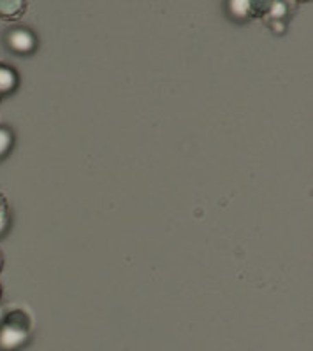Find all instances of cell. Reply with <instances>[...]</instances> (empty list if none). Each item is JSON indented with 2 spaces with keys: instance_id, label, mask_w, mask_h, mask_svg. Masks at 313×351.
Returning <instances> with one entry per match:
<instances>
[{
  "instance_id": "1",
  "label": "cell",
  "mask_w": 313,
  "mask_h": 351,
  "mask_svg": "<svg viewBox=\"0 0 313 351\" xmlns=\"http://www.w3.org/2000/svg\"><path fill=\"white\" fill-rule=\"evenodd\" d=\"M16 316L18 318H14V315L5 318L4 325L0 327V348L4 351H16L28 341L30 324L20 313H16Z\"/></svg>"
},
{
  "instance_id": "2",
  "label": "cell",
  "mask_w": 313,
  "mask_h": 351,
  "mask_svg": "<svg viewBox=\"0 0 313 351\" xmlns=\"http://www.w3.org/2000/svg\"><path fill=\"white\" fill-rule=\"evenodd\" d=\"M5 44H8L9 51L25 56L36 51L37 39L32 34V30L18 27V28H11V30L5 34Z\"/></svg>"
},
{
  "instance_id": "3",
  "label": "cell",
  "mask_w": 313,
  "mask_h": 351,
  "mask_svg": "<svg viewBox=\"0 0 313 351\" xmlns=\"http://www.w3.org/2000/svg\"><path fill=\"white\" fill-rule=\"evenodd\" d=\"M25 0H0V20L16 21L25 14Z\"/></svg>"
},
{
  "instance_id": "4",
  "label": "cell",
  "mask_w": 313,
  "mask_h": 351,
  "mask_svg": "<svg viewBox=\"0 0 313 351\" xmlns=\"http://www.w3.org/2000/svg\"><path fill=\"white\" fill-rule=\"evenodd\" d=\"M18 86L16 71H12L8 65L0 64V95H8L14 92Z\"/></svg>"
},
{
  "instance_id": "5",
  "label": "cell",
  "mask_w": 313,
  "mask_h": 351,
  "mask_svg": "<svg viewBox=\"0 0 313 351\" xmlns=\"http://www.w3.org/2000/svg\"><path fill=\"white\" fill-rule=\"evenodd\" d=\"M227 12L236 21L250 20L248 0H227Z\"/></svg>"
},
{
  "instance_id": "6",
  "label": "cell",
  "mask_w": 313,
  "mask_h": 351,
  "mask_svg": "<svg viewBox=\"0 0 313 351\" xmlns=\"http://www.w3.org/2000/svg\"><path fill=\"white\" fill-rule=\"evenodd\" d=\"M275 0H248L250 5V18H262L268 16Z\"/></svg>"
},
{
  "instance_id": "7",
  "label": "cell",
  "mask_w": 313,
  "mask_h": 351,
  "mask_svg": "<svg viewBox=\"0 0 313 351\" xmlns=\"http://www.w3.org/2000/svg\"><path fill=\"white\" fill-rule=\"evenodd\" d=\"M14 144V137H12L9 128H0V160L9 155Z\"/></svg>"
},
{
  "instance_id": "8",
  "label": "cell",
  "mask_w": 313,
  "mask_h": 351,
  "mask_svg": "<svg viewBox=\"0 0 313 351\" xmlns=\"http://www.w3.org/2000/svg\"><path fill=\"white\" fill-rule=\"evenodd\" d=\"M9 228V213L4 202H0V237L4 236Z\"/></svg>"
},
{
  "instance_id": "9",
  "label": "cell",
  "mask_w": 313,
  "mask_h": 351,
  "mask_svg": "<svg viewBox=\"0 0 313 351\" xmlns=\"http://www.w3.org/2000/svg\"><path fill=\"white\" fill-rule=\"evenodd\" d=\"M269 27L273 28L275 34H283L286 32V23L280 20H269Z\"/></svg>"
},
{
  "instance_id": "10",
  "label": "cell",
  "mask_w": 313,
  "mask_h": 351,
  "mask_svg": "<svg viewBox=\"0 0 313 351\" xmlns=\"http://www.w3.org/2000/svg\"><path fill=\"white\" fill-rule=\"evenodd\" d=\"M4 322H5V315H4V309H2V307H0V327H2V325H4Z\"/></svg>"
},
{
  "instance_id": "11",
  "label": "cell",
  "mask_w": 313,
  "mask_h": 351,
  "mask_svg": "<svg viewBox=\"0 0 313 351\" xmlns=\"http://www.w3.org/2000/svg\"><path fill=\"white\" fill-rule=\"evenodd\" d=\"M0 267H2V258H0Z\"/></svg>"
},
{
  "instance_id": "12",
  "label": "cell",
  "mask_w": 313,
  "mask_h": 351,
  "mask_svg": "<svg viewBox=\"0 0 313 351\" xmlns=\"http://www.w3.org/2000/svg\"><path fill=\"white\" fill-rule=\"evenodd\" d=\"M299 2H308V0H299Z\"/></svg>"
}]
</instances>
